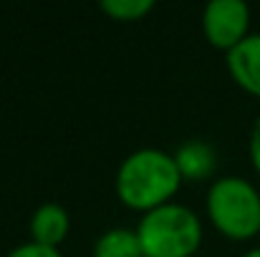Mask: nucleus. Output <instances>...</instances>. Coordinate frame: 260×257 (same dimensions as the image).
I'll return each instance as SVG.
<instances>
[{
  "label": "nucleus",
  "mask_w": 260,
  "mask_h": 257,
  "mask_svg": "<svg viewBox=\"0 0 260 257\" xmlns=\"http://www.w3.org/2000/svg\"><path fill=\"white\" fill-rule=\"evenodd\" d=\"M69 227H71V219H69V212L56 204V202H48V204H41L30 219V237L36 245H43V247H53L58 250V245L66 240L69 235Z\"/></svg>",
  "instance_id": "423d86ee"
},
{
  "label": "nucleus",
  "mask_w": 260,
  "mask_h": 257,
  "mask_svg": "<svg viewBox=\"0 0 260 257\" xmlns=\"http://www.w3.org/2000/svg\"><path fill=\"white\" fill-rule=\"evenodd\" d=\"M99 8L114 20L134 23V20H142L144 15H149L154 10V3L152 0H101Z\"/></svg>",
  "instance_id": "1a4fd4ad"
},
{
  "label": "nucleus",
  "mask_w": 260,
  "mask_h": 257,
  "mask_svg": "<svg viewBox=\"0 0 260 257\" xmlns=\"http://www.w3.org/2000/svg\"><path fill=\"white\" fill-rule=\"evenodd\" d=\"M243 257H260V247H253L250 252H245V255H243Z\"/></svg>",
  "instance_id": "f8f14e48"
},
{
  "label": "nucleus",
  "mask_w": 260,
  "mask_h": 257,
  "mask_svg": "<svg viewBox=\"0 0 260 257\" xmlns=\"http://www.w3.org/2000/svg\"><path fill=\"white\" fill-rule=\"evenodd\" d=\"M182 181L172 154L162 149H139L129 154L116 171V197L124 207L147 214L170 204Z\"/></svg>",
  "instance_id": "f257e3e1"
},
{
  "label": "nucleus",
  "mask_w": 260,
  "mask_h": 257,
  "mask_svg": "<svg viewBox=\"0 0 260 257\" xmlns=\"http://www.w3.org/2000/svg\"><path fill=\"white\" fill-rule=\"evenodd\" d=\"M210 222L230 240H250L260 232V192L243 176H222L207 192Z\"/></svg>",
  "instance_id": "7ed1b4c3"
},
{
  "label": "nucleus",
  "mask_w": 260,
  "mask_h": 257,
  "mask_svg": "<svg viewBox=\"0 0 260 257\" xmlns=\"http://www.w3.org/2000/svg\"><path fill=\"white\" fill-rule=\"evenodd\" d=\"M93 257H144V247H142L137 230L116 227V230L104 232L96 240Z\"/></svg>",
  "instance_id": "6e6552de"
},
{
  "label": "nucleus",
  "mask_w": 260,
  "mask_h": 257,
  "mask_svg": "<svg viewBox=\"0 0 260 257\" xmlns=\"http://www.w3.org/2000/svg\"><path fill=\"white\" fill-rule=\"evenodd\" d=\"M228 71L243 91L260 98V33H250L228 53Z\"/></svg>",
  "instance_id": "39448f33"
},
{
  "label": "nucleus",
  "mask_w": 260,
  "mask_h": 257,
  "mask_svg": "<svg viewBox=\"0 0 260 257\" xmlns=\"http://www.w3.org/2000/svg\"><path fill=\"white\" fill-rule=\"evenodd\" d=\"M174 162L179 167L182 179H187V181H202V179H207L215 171L217 157H215V149L210 144H205V141H187V144H182L177 149Z\"/></svg>",
  "instance_id": "0eeeda50"
},
{
  "label": "nucleus",
  "mask_w": 260,
  "mask_h": 257,
  "mask_svg": "<svg viewBox=\"0 0 260 257\" xmlns=\"http://www.w3.org/2000/svg\"><path fill=\"white\" fill-rule=\"evenodd\" d=\"M250 162H253L255 171L260 174V119L255 121L253 134H250Z\"/></svg>",
  "instance_id": "9b49d317"
},
{
  "label": "nucleus",
  "mask_w": 260,
  "mask_h": 257,
  "mask_svg": "<svg viewBox=\"0 0 260 257\" xmlns=\"http://www.w3.org/2000/svg\"><path fill=\"white\" fill-rule=\"evenodd\" d=\"M137 235L144 257H192L202 242V222L192 209L170 202L147 212Z\"/></svg>",
  "instance_id": "f03ea898"
},
{
  "label": "nucleus",
  "mask_w": 260,
  "mask_h": 257,
  "mask_svg": "<svg viewBox=\"0 0 260 257\" xmlns=\"http://www.w3.org/2000/svg\"><path fill=\"white\" fill-rule=\"evenodd\" d=\"M250 8L243 0H212L202 13V30L212 48L233 51L250 33Z\"/></svg>",
  "instance_id": "20e7f679"
},
{
  "label": "nucleus",
  "mask_w": 260,
  "mask_h": 257,
  "mask_svg": "<svg viewBox=\"0 0 260 257\" xmlns=\"http://www.w3.org/2000/svg\"><path fill=\"white\" fill-rule=\"evenodd\" d=\"M5 257H63V255L58 250H53V247H43V245L28 242V245H20V247L10 250Z\"/></svg>",
  "instance_id": "9d476101"
}]
</instances>
